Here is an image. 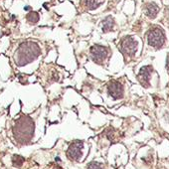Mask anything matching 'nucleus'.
I'll list each match as a JSON object with an SVG mask.
<instances>
[{"label": "nucleus", "instance_id": "obj_1", "mask_svg": "<svg viewBox=\"0 0 169 169\" xmlns=\"http://www.w3.org/2000/svg\"><path fill=\"white\" fill-rule=\"evenodd\" d=\"M14 136L19 143H27L32 139L34 135V122L28 116L19 119L13 127Z\"/></svg>", "mask_w": 169, "mask_h": 169}, {"label": "nucleus", "instance_id": "obj_12", "mask_svg": "<svg viewBox=\"0 0 169 169\" xmlns=\"http://www.w3.org/2000/svg\"><path fill=\"white\" fill-rule=\"evenodd\" d=\"M26 19H27V21L30 22V23H32V24H35V23H37L39 21V14L37 12H35V11H31V12H29L27 14V16H26Z\"/></svg>", "mask_w": 169, "mask_h": 169}, {"label": "nucleus", "instance_id": "obj_7", "mask_svg": "<svg viewBox=\"0 0 169 169\" xmlns=\"http://www.w3.org/2000/svg\"><path fill=\"white\" fill-rule=\"evenodd\" d=\"M107 92L109 95L114 100H119L124 96V86L120 82L111 81L107 86Z\"/></svg>", "mask_w": 169, "mask_h": 169}, {"label": "nucleus", "instance_id": "obj_6", "mask_svg": "<svg viewBox=\"0 0 169 169\" xmlns=\"http://www.w3.org/2000/svg\"><path fill=\"white\" fill-rule=\"evenodd\" d=\"M84 143L81 140H76L69 146L67 151V156L72 160H79L82 156V149Z\"/></svg>", "mask_w": 169, "mask_h": 169}, {"label": "nucleus", "instance_id": "obj_2", "mask_svg": "<svg viewBox=\"0 0 169 169\" xmlns=\"http://www.w3.org/2000/svg\"><path fill=\"white\" fill-rule=\"evenodd\" d=\"M41 51L39 46L34 42H25L20 45L16 54V63L18 66H25L37 59Z\"/></svg>", "mask_w": 169, "mask_h": 169}, {"label": "nucleus", "instance_id": "obj_14", "mask_svg": "<svg viewBox=\"0 0 169 169\" xmlns=\"http://www.w3.org/2000/svg\"><path fill=\"white\" fill-rule=\"evenodd\" d=\"M88 169H102L101 165L100 163H96V162H92L91 164L88 166Z\"/></svg>", "mask_w": 169, "mask_h": 169}, {"label": "nucleus", "instance_id": "obj_13", "mask_svg": "<svg viewBox=\"0 0 169 169\" xmlns=\"http://www.w3.org/2000/svg\"><path fill=\"white\" fill-rule=\"evenodd\" d=\"M25 161V158L20 156V155H14L12 158V162H13V165L15 167H21L23 162Z\"/></svg>", "mask_w": 169, "mask_h": 169}, {"label": "nucleus", "instance_id": "obj_15", "mask_svg": "<svg viewBox=\"0 0 169 169\" xmlns=\"http://www.w3.org/2000/svg\"><path fill=\"white\" fill-rule=\"evenodd\" d=\"M166 68H167V69H169V55H168L167 60H166Z\"/></svg>", "mask_w": 169, "mask_h": 169}, {"label": "nucleus", "instance_id": "obj_8", "mask_svg": "<svg viewBox=\"0 0 169 169\" xmlns=\"http://www.w3.org/2000/svg\"><path fill=\"white\" fill-rule=\"evenodd\" d=\"M151 73H152L151 66H144V67H142L140 69L139 73L137 75L138 81H139V83L144 87V88H148V87H149V80H150Z\"/></svg>", "mask_w": 169, "mask_h": 169}, {"label": "nucleus", "instance_id": "obj_11", "mask_svg": "<svg viewBox=\"0 0 169 169\" xmlns=\"http://www.w3.org/2000/svg\"><path fill=\"white\" fill-rule=\"evenodd\" d=\"M105 0H83L86 7L89 10H95L104 3Z\"/></svg>", "mask_w": 169, "mask_h": 169}, {"label": "nucleus", "instance_id": "obj_9", "mask_svg": "<svg viewBox=\"0 0 169 169\" xmlns=\"http://www.w3.org/2000/svg\"><path fill=\"white\" fill-rule=\"evenodd\" d=\"M158 11H159V8L156 4L154 3H147L144 6V13L146 16H148L149 18L153 19L155 18V16L157 15Z\"/></svg>", "mask_w": 169, "mask_h": 169}, {"label": "nucleus", "instance_id": "obj_4", "mask_svg": "<svg viewBox=\"0 0 169 169\" xmlns=\"http://www.w3.org/2000/svg\"><path fill=\"white\" fill-rule=\"evenodd\" d=\"M120 49L124 55L129 57H134L137 50V42L130 36H126L121 41Z\"/></svg>", "mask_w": 169, "mask_h": 169}, {"label": "nucleus", "instance_id": "obj_10", "mask_svg": "<svg viewBox=\"0 0 169 169\" xmlns=\"http://www.w3.org/2000/svg\"><path fill=\"white\" fill-rule=\"evenodd\" d=\"M115 26V20L111 16H107L104 21H102V31L105 33L110 32L114 29Z\"/></svg>", "mask_w": 169, "mask_h": 169}, {"label": "nucleus", "instance_id": "obj_3", "mask_svg": "<svg viewBox=\"0 0 169 169\" xmlns=\"http://www.w3.org/2000/svg\"><path fill=\"white\" fill-rule=\"evenodd\" d=\"M164 42H165V36L159 27L152 28L148 31L147 43L149 44V46H151V47L155 49H159L163 46Z\"/></svg>", "mask_w": 169, "mask_h": 169}, {"label": "nucleus", "instance_id": "obj_5", "mask_svg": "<svg viewBox=\"0 0 169 169\" xmlns=\"http://www.w3.org/2000/svg\"><path fill=\"white\" fill-rule=\"evenodd\" d=\"M109 55V50L104 46L95 45L91 49V57L96 64H102Z\"/></svg>", "mask_w": 169, "mask_h": 169}, {"label": "nucleus", "instance_id": "obj_16", "mask_svg": "<svg viewBox=\"0 0 169 169\" xmlns=\"http://www.w3.org/2000/svg\"><path fill=\"white\" fill-rule=\"evenodd\" d=\"M30 9V7L29 6H27V7H25V10H29Z\"/></svg>", "mask_w": 169, "mask_h": 169}]
</instances>
